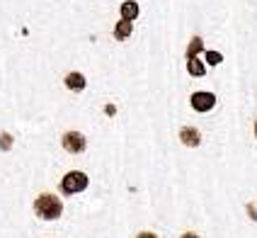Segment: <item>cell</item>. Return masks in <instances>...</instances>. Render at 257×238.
Here are the masks:
<instances>
[{
  "mask_svg": "<svg viewBox=\"0 0 257 238\" xmlns=\"http://www.w3.org/2000/svg\"><path fill=\"white\" fill-rule=\"evenodd\" d=\"M189 105H192V110H194V112L206 114V112H211V110L216 107V95L214 93H192Z\"/></svg>",
  "mask_w": 257,
  "mask_h": 238,
  "instance_id": "obj_3",
  "label": "cell"
},
{
  "mask_svg": "<svg viewBox=\"0 0 257 238\" xmlns=\"http://www.w3.org/2000/svg\"><path fill=\"white\" fill-rule=\"evenodd\" d=\"M255 139H257V122H255Z\"/></svg>",
  "mask_w": 257,
  "mask_h": 238,
  "instance_id": "obj_15",
  "label": "cell"
},
{
  "mask_svg": "<svg viewBox=\"0 0 257 238\" xmlns=\"http://www.w3.org/2000/svg\"><path fill=\"white\" fill-rule=\"evenodd\" d=\"M187 70H189V75H194V78H201L204 73H206V63L199 61V58H187Z\"/></svg>",
  "mask_w": 257,
  "mask_h": 238,
  "instance_id": "obj_8",
  "label": "cell"
},
{
  "mask_svg": "<svg viewBox=\"0 0 257 238\" xmlns=\"http://www.w3.org/2000/svg\"><path fill=\"white\" fill-rule=\"evenodd\" d=\"M0 146H3V151L10 148V134H3V136H0Z\"/></svg>",
  "mask_w": 257,
  "mask_h": 238,
  "instance_id": "obj_12",
  "label": "cell"
},
{
  "mask_svg": "<svg viewBox=\"0 0 257 238\" xmlns=\"http://www.w3.org/2000/svg\"><path fill=\"white\" fill-rule=\"evenodd\" d=\"M34 211H37V216L44 219V221H54V219H58V216L63 214V202H61L56 195H49V192H46V195L37 197Z\"/></svg>",
  "mask_w": 257,
  "mask_h": 238,
  "instance_id": "obj_1",
  "label": "cell"
},
{
  "mask_svg": "<svg viewBox=\"0 0 257 238\" xmlns=\"http://www.w3.org/2000/svg\"><path fill=\"white\" fill-rule=\"evenodd\" d=\"M63 148L68 153H83L87 148V139L80 131H68V134H63Z\"/></svg>",
  "mask_w": 257,
  "mask_h": 238,
  "instance_id": "obj_4",
  "label": "cell"
},
{
  "mask_svg": "<svg viewBox=\"0 0 257 238\" xmlns=\"http://www.w3.org/2000/svg\"><path fill=\"white\" fill-rule=\"evenodd\" d=\"M87 185H90V178H87L83 170H71V173L63 175L61 190H63L66 195H78V192H85Z\"/></svg>",
  "mask_w": 257,
  "mask_h": 238,
  "instance_id": "obj_2",
  "label": "cell"
},
{
  "mask_svg": "<svg viewBox=\"0 0 257 238\" xmlns=\"http://www.w3.org/2000/svg\"><path fill=\"white\" fill-rule=\"evenodd\" d=\"M66 88H68V90H75V93L85 90V75H83V73H68V75H66Z\"/></svg>",
  "mask_w": 257,
  "mask_h": 238,
  "instance_id": "obj_6",
  "label": "cell"
},
{
  "mask_svg": "<svg viewBox=\"0 0 257 238\" xmlns=\"http://www.w3.org/2000/svg\"><path fill=\"white\" fill-rule=\"evenodd\" d=\"M182 238H199L197 233H182Z\"/></svg>",
  "mask_w": 257,
  "mask_h": 238,
  "instance_id": "obj_14",
  "label": "cell"
},
{
  "mask_svg": "<svg viewBox=\"0 0 257 238\" xmlns=\"http://www.w3.org/2000/svg\"><path fill=\"white\" fill-rule=\"evenodd\" d=\"M199 51H204V42H201L199 37H194V39L189 42V49H187V58H194Z\"/></svg>",
  "mask_w": 257,
  "mask_h": 238,
  "instance_id": "obj_10",
  "label": "cell"
},
{
  "mask_svg": "<svg viewBox=\"0 0 257 238\" xmlns=\"http://www.w3.org/2000/svg\"><path fill=\"white\" fill-rule=\"evenodd\" d=\"M136 238H158V236H156V233H148V231H143V233H139Z\"/></svg>",
  "mask_w": 257,
  "mask_h": 238,
  "instance_id": "obj_13",
  "label": "cell"
},
{
  "mask_svg": "<svg viewBox=\"0 0 257 238\" xmlns=\"http://www.w3.org/2000/svg\"><path fill=\"white\" fill-rule=\"evenodd\" d=\"M221 61H223V56H221L218 51H206V63H209V66H218Z\"/></svg>",
  "mask_w": 257,
  "mask_h": 238,
  "instance_id": "obj_11",
  "label": "cell"
},
{
  "mask_svg": "<svg viewBox=\"0 0 257 238\" xmlns=\"http://www.w3.org/2000/svg\"><path fill=\"white\" fill-rule=\"evenodd\" d=\"M180 141H182L185 146H189V148H197L201 143L199 129H194V126H182V129H180Z\"/></svg>",
  "mask_w": 257,
  "mask_h": 238,
  "instance_id": "obj_5",
  "label": "cell"
},
{
  "mask_svg": "<svg viewBox=\"0 0 257 238\" xmlns=\"http://www.w3.org/2000/svg\"><path fill=\"white\" fill-rule=\"evenodd\" d=\"M131 32H134V25H131L128 20H121V22H116V27H114V37L119 39V42H124V39H128V37H131Z\"/></svg>",
  "mask_w": 257,
  "mask_h": 238,
  "instance_id": "obj_9",
  "label": "cell"
},
{
  "mask_svg": "<svg viewBox=\"0 0 257 238\" xmlns=\"http://www.w3.org/2000/svg\"><path fill=\"white\" fill-rule=\"evenodd\" d=\"M139 17V3H134V0H126V3H121V20H128V22H134Z\"/></svg>",
  "mask_w": 257,
  "mask_h": 238,
  "instance_id": "obj_7",
  "label": "cell"
}]
</instances>
